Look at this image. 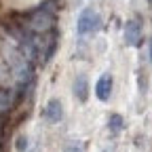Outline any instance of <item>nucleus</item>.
I'll return each mask as SVG.
<instances>
[{
	"label": "nucleus",
	"mask_w": 152,
	"mask_h": 152,
	"mask_svg": "<svg viewBox=\"0 0 152 152\" xmlns=\"http://www.w3.org/2000/svg\"><path fill=\"white\" fill-rule=\"evenodd\" d=\"M97 28H99V15L91 9H85L78 17V32L89 34V32H95Z\"/></svg>",
	"instance_id": "nucleus-1"
},
{
	"label": "nucleus",
	"mask_w": 152,
	"mask_h": 152,
	"mask_svg": "<svg viewBox=\"0 0 152 152\" xmlns=\"http://www.w3.org/2000/svg\"><path fill=\"white\" fill-rule=\"evenodd\" d=\"M74 95L78 99H87V78L85 76H80V78H76V83H74Z\"/></svg>",
	"instance_id": "nucleus-5"
},
{
	"label": "nucleus",
	"mask_w": 152,
	"mask_h": 152,
	"mask_svg": "<svg viewBox=\"0 0 152 152\" xmlns=\"http://www.w3.org/2000/svg\"><path fill=\"white\" fill-rule=\"evenodd\" d=\"M66 152H83V150H80V146H68Z\"/></svg>",
	"instance_id": "nucleus-7"
},
{
	"label": "nucleus",
	"mask_w": 152,
	"mask_h": 152,
	"mask_svg": "<svg viewBox=\"0 0 152 152\" xmlns=\"http://www.w3.org/2000/svg\"><path fill=\"white\" fill-rule=\"evenodd\" d=\"M104 152H112V150H104Z\"/></svg>",
	"instance_id": "nucleus-9"
},
{
	"label": "nucleus",
	"mask_w": 152,
	"mask_h": 152,
	"mask_svg": "<svg viewBox=\"0 0 152 152\" xmlns=\"http://www.w3.org/2000/svg\"><path fill=\"white\" fill-rule=\"evenodd\" d=\"M150 59H152V40H150Z\"/></svg>",
	"instance_id": "nucleus-8"
},
{
	"label": "nucleus",
	"mask_w": 152,
	"mask_h": 152,
	"mask_svg": "<svg viewBox=\"0 0 152 152\" xmlns=\"http://www.w3.org/2000/svg\"><path fill=\"white\" fill-rule=\"evenodd\" d=\"M125 38H127L129 45H137V42H140V28H137V23H129V26H127Z\"/></svg>",
	"instance_id": "nucleus-4"
},
{
	"label": "nucleus",
	"mask_w": 152,
	"mask_h": 152,
	"mask_svg": "<svg viewBox=\"0 0 152 152\" xmlns=\"http://www.w3.org/2000/svg\"><path fill=\"white\" fill-rule=\"evenodd\" d=\"M47 118L49 121H53V123H57V121H61V106H59V102L57 99H53V102H49V106H47Z\"/></svg>",
	"instance_id": "nucleus-3"
},
{
	"label": "nucleus",
	"mask_w": 152,
	"mask_h": 152,
	"mask_svg": "<svg viewBox=\"0 0 152 152\" xmlns=\"http://www.w3.org/2000/svg\"><path fill=\"white\" fill-rule=\"evenodd\" d=\"M110 89H112V78L108 74H104L102 78L97 80V85H95V95H97V99L106 102L110 97Z\"/></svg>",
	"instance_id": "nucleus-2"
},
{
	"label": "nucleus",
	"mask_w": 152,
	"mask_h": 152,
	"mask_svg": "<svg viewBox=\"0 0 152 152\" xmlns=\"http://www.w3.org/2000/svg\"><path fill=\"white\" fill-rule=\"evenodd\" d=\"M121 129H123V118L118 116V114L110 116V131H112V133H118Z\"/></svg>",
	"instance_id": "nucleus-6"
}]
</instances>
